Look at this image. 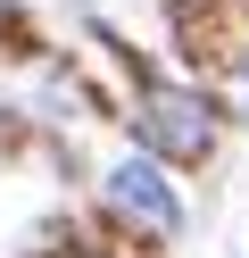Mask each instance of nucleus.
<instances>
[{
    "label": "nucleus",
    "mask_w": 249,
    "mask_h": 258,
    "mask_svg": "<svg viewBox=\"0 0 249 258\" xmlns=\"http://www.w3.org/2000/svg\"><path fill=\"white\" fill-rule=\"evenodd\" d=\"M108 208L116 217H133L141 233H183V200H175V183L158 175V158H125V167L108 175Z\"/></svg>",
    "instance_id": "f257e3e1"
},
{
    "label": "nucleus",
    "mask_w": 249,
    "mask_h": 258,
    "mask_svg": "<svg viewBox=\"0 0 249 258\" xmlns=\"http://www.w3.org/2000/svg\"><path fill=\"white\" fill-rule=\"evenodd\" d=\"M141 134H149V150H166L175 167H191V158L216 150V108H199V100H158V108L141 117Z\"/></svg>",
    "instance_id": "f03ea898"
},
{
    "label": "nucleus",
    "mask_w": 249,
    "mask_h": 258,
    "mask_svg": "<svg viewBox=\"0 0 249 258\" xmlns=\"http://www.w3.org/2000/svg\"><path fill=\"white\" fill-rule=\"evenodd\" d=\"M50 258H133V250H116V241H58Z\"/></svg>",
    "instance_id": "7ed1b4c3"
}]
</instances>
